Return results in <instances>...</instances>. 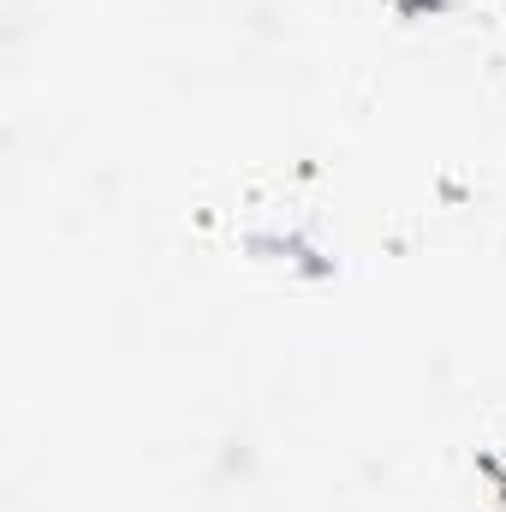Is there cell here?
Wrapping results in <instances>:
<instances>
[{
    "label": "cell",
    "instance_id": "1",
    "mask_svg": "<svg viewBox=\"0 0 506 512\" xmlns=\"http://www.w3.org/2000/svg\"><path fill=\"white\" fill-rule=\"evenodd\" d=\"M256 245H268V251H280L286 262H298V268H310V274H328V256L316 251L304 233H256Z\"/></svg>",
    "mask_w": 506,
    "mask_h": 512
}]
</instances>
